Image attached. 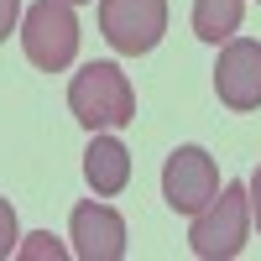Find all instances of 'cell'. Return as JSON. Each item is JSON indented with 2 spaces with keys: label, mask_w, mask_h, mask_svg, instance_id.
Here are the masks:
<instances>
[{
  "label": "cell",
  "mask_w": 261,
  "mask_h": 261,
  "mask_svg": "<svg viewBox=\"0 0 261 261\" xmlns=\"http://www.w3.org/2000/svg\"><path fill=\"white\" fill-rule=\"evenodd\" d=\"M73 6H84V0H73Z\"/></svg>",
  "instance_id": "obj_14"
},
{
  "label": "cell",
  "mask_w": 261,
  "mask_h": 261,
  "mask_svg": "<svg viewBox=\"0 0 261 261\" xmlns=\"http://www.w3.org/2000/svg\"><path fill=\"white\" fill-rule=\"evenodd\" d=\"M16 241H21V230H16V209H11V199H0V261L16 251Z\"/></svg>",
  "instance_id": "obj_10"
},
{
  "label": "cell",
  "mask_w": 261,
  "mask_h": 261,
  "mask_svg": "<svg viewBox=\"0 0 261 261\" xmlns=\"http://www.w3.org/2000/svg\"><path fill=\"white\" fill-rule=\"evenodd\" d=\"M220 193V167L204 146H178L162 167V199L172 214H199Z\"/></svg>",
  "instance_id": "obj_5"
},
{
  "label": "cell",
  "mask_w": 261,
  "mask_h": 261,
  "mask_svg": "<svg viewBox=\"0 0 261 261\" xmlns=\"http://www.w3.org/2000/svg\"><path fill=\"white\" fill-rule=\"evenodd\" d=\"M99 32L115 53L141 58L167 32V0H99Z\"/></svg>",
  "instance_id": "obj_4"
},
{
  "label": "cell",
  "mask_w": 261,
  "mask_h": 261,
  "mask_svg": "<svg viewBox=\"0 0 261 261\" xmlns=\"http://www.w3.org/2000/svg\"><path fill=\"white\" fill-rule=\"evenodd\" d=\"M16 21H21V0H0V42L16 32Z\"/></svg>",
  "instance_id": "obj_12"
},
{
  "label": "cell",
  "mask_w": 261,
  "mask_h": 261,
  "mask_svg": "<svg viewBox=\"0 0 261 261\" xmlns=\"http://www.w3.org/2000/svg\"><path fill=\"white\" fill-rule=\"evenodd\" d=\"M241 16H246V0H193V37L220 47L241 32Z\"/></svg>",
  "instance_id": "obj_9"
},
{
  "label": "cell",
  "mask_w": 261,
  "mask_h": 261,
  "mask_svg": "<svg viewBox=\"0 0 261 261\" xmlns=\"http://www.w3.org/2000/svg\"><path fill=\"white\" fill-rule=\"evenodd\" d=\"M246 199H251V225L261 230V167L251 172V183H246Z\"/></svg>",
  "instance_id": "obj_13"
},
{
  "label": "cell",
  "mask_w": 261,
  "mask_h": 261,
  "mask_svg": "<svg viewBox=\"0 0 261 261\" xmlns=\"http://www.w3.org/2000/svg\"><path fill=\"white\" fill-rule=\"evenodd\" d=\"M246 230H251L246 183H225L199 214H193L188 246H193V256H204V261H230V256L246 251Z\"/></svg>",
  "instance_id": "obj_2"
},
{
  "label": "cell",
  "mask_w": 261,
  "mask_h": 261,
  "mask_svg": "<svg viewBox=\"0 0 261 261\" xmlns=\"http://www.w3.org/2000/svg\"><path fill=\"white\" fill-rule=\"evenodd\" d=\"M21 256H32V261H63L68 251H63L53 235H32V246H21Z\"/></svg>",
  "instance_id": "obj_11"
},
{
  "label": "cell",
  "mask_w": 261,
  "mask_h": 261,
  "mask_svg": "<svg viewBox=\"0 0 261 261\" xmlns=\"http://www.w3.org/2000/svg\"><path fill=\"white\" fill-rule=\"evenodd\" d=\"M84 178H89V188L99 193V199L120 193V188L130 183V151H125L115 136H94L89 151H84Z\"/></svg>",
  "instance_id": "obj_8"
},
{
  "label": "cell",
  "mask_w": 261,
  "mask_h": 261,
  "mask_svg": "<svg viewBox=\"0 0 261 261\" xmlns=\"http://www.w3.org/2000/svg\"><path fill=\"white\" fill-rule=\"evenodd\" d=\"M68 110L89 130H120L136 120V89L120 73V63H84L68 84Z\"/></svg>",
  "instance_id": "obj_1"
},
{
  "label": "cell",
  "mask_w": 261,
  "mask_h": 261,
  "mask_svg": "<svg viewBox=\"0 0 261 261\" xmlns=\"http://www.w3.org/2000/svg\"><path fill=\"white\" fill-rule=\"evenodd\" d=\"M21 53L42 73H63L79 58V16L73 0H37L21 21Z\"/></svg>",
  "instance_id": "obj_3"
},
{
  "label": "cell",
  "mask_w": 261,
  "mask_h": 261,
  "mask_svg": "<svg viewBox=\"0 0 261 261\" xmlns=\"http://www.w3.org/2000/svg\"><path fill=\"white\" fill-rule=\"evenodd\" d=\"M68 241L79 261H120L125 256V220L110 204H79L68 220Z\"/></svg>",
  "instance_id": "obj_7"
},
{
  "label": "cell",
  "mask_w": 261,
  "mask_h": 261,
  "mask_svg": "<svg viewBox=\"0 0 261 261\" xmlns=\"http://www.w3.org/2000/svg\"><path fill=\"white\" fill-rule=\"evenodd\" d=\"M214 94L230 110H261V42L251 37H230L214 63Z\"/></svg>",
  "instance_id": "obj_6"
}]
</instances>
